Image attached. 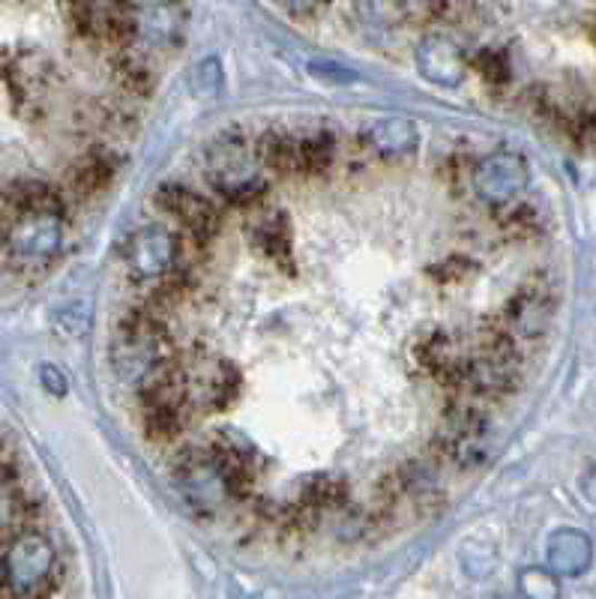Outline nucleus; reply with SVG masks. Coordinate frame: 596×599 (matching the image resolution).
I'll use <instances>...</instances> for the list:
<instances>
[{
  "instance_id": "f257e3e1",
  "label": "nucleus",
  "mask_w": 596,
  "mask_h": 599,
  "mask_svg": "<svg viewBox=\"0 0 596 599\" xmlns=\"http://www.w3.org/2000/svg\"><path fill=\"white\" fill-rule=\"evenodd\" d=\"M60 217H19L3 231L7 264L24 282H37L49 273L60 252Z\"/></svg>"
},
{
  "instance_id": "f03ea898",
  "label": "nucleus",
  "mask_w": 596,
  "mask_h": 599,
  "mask_svg": "<svg viewBox=\"0 0 596 599\" xmlns=\"http://www.w3.org/2000/svg\"><path fill=\"white\" fill-rule=\"evenodd\" d=\"M0 79L7 84V93L12 99V109L19 111V118L37 120L46 114V93L51 90L54 79V63L42 51L19 49L0 67Z\"/></svg>"
},
{
  "instance_id": "7ed1b4c3",
  "label": "nucleus",
  "mask_w": 596,
  "mask_h": 599,
  "mask_svg": "<svg viewBox=\"0 0 596 599\" xmlns=\"http://www.w3.org/2000/svg\"><path fill=\"white\" fill-rule=\"evenodd\" d=\"M255 150L246 148L244 136H222L210 150V180L231 204H255L265 196V180L252 171Z\"/></svg>"
},
{
  "instance_id": "20e7f679",
  "label": "nucleus",
  "mask_w": 596,
  "mask_h": 599,
  "mask_svg": "<svg viewBox=\"0 0 596 599\" xmlns=\"http://www.w3.org/2000/svg\"><path fill=\"white\" fill-rule=\"evenodd\" d=\"M3 585L21 599L40 597L49 588L51 570H54V549L42 533H21L3 551Z\"/></svg>"
},
{
  "instance_id": "39448f33",
  "label": "nucleus",
  "mask_w": 596,
  "mask_h": 599,
  "mask_svg": "<svg viewBox=\"0 0 596 599\" xmlns=\"http://www.w3.org/2000/svg\"><path fill=\"white\" fill-rule=\"evenodd\" d=\"M175 480L180 495L198 512L216 510L226 498H231L226 477L219 471V465L210 456V450H192L189 447V450L180 452L175 462Z\"/></svg>"
},
{
  "instance_id": "423d86ee",
  "label": "nucleus",
  "mask_w": 596,
  "mask_h": 599,
  "mask_svg": "<svg viewBox=\"0 0 596 599\" xmlns=\"http://www.w3.org/2000/svg\"><path fill=\"white\" fill-rule=\"evenodd\" d=\"M153 201H157L162 213L180 222L186 234L210 240L216 234V228H219V210L207 198H201L192 189L180 187V183H162Z\"/></svg>"
},
{
  "instance_id": "0eeeda50",
  "label": "nucleus",
  "mask_w": 596,
  "mask_h": 599,
  "mask_svg": "<svg viewBox=\"0 0 596 599\" xmlns=\"http://www.w3.org/2000/svg\"><path fill=\"white\" fill-rule=\"evenodd\" d=\"M555 315V300H552V286L539 282L537 276L528 279L522 291L504 309V325L513 336H543L552 325Z\"/></svg>"
},
{
  "instance_id": "6e6552de",
  "label": "nucleus",
  "mask_w": 596,
  "mask_h": 599,
  "mask_svg": "<svg viewBox=\"0 0 596 599\" xmlns=\"http://www.w3.org/2000/svg\"><path fill=\"white\" fill-rule=\"evenodd\" d=\"M468 360L470 357L461 355L459 342L444 330L423 336L420 345H417V363L435 381H440L444 387H453V390H461L468 383Z\"/></svg>"
},
{
  "instance_id": "1a4fd4ad",
  "label": "nucleus",
  "mask_w": 596,
  "mask_h": 599,
  "mask_svg": "<svg viewBox=\"0 0 596 599\" xmlns=\"http://www.w3.org/2000/svg\"><path fill=\"white\" fill-rule=\"evenodd\" d=\"M474 183H477V192L483 201L500 207L513 201L525 189L528 168H525L522 157H516V153H495V157H489L477 168Z\"/></svg>"
},
{
  "instance_id": "9d476101",
  "label": "nucleus",
  "mask_w": 596,
  "mask_h": 599,
  "mask_svg": "<svg viewBox=\"0 0 596 599\" xmlns=\"http://www.w3.org/2000/svg\"><path fill=\"white\" fill-rule=\"evenodd\" d=\"M175 234H168L166 228H141L129 237L127 264L132 267V273L150 282L175 270Z\"/></svg>"
},
{
  "instance_id": "9b49d317",
  "label": "nucleus",
  "mask_w": 596,
  "mask_h": 599,
  "mask_svg": "<svg viewBox=\"0 0 596 599\" xmlns=\"http://www.w3.org/2000/svg\"><path fill=\"white\" fill-rule=\"evenodd\" d=\"M138 399L141 411H180L183 413L189 393H186L183 366L175 357L166 363L153 366L150 372L138 381Z\"/></svg>"
},
{
  "instance_id": "f8f14e48",
  "label": "nucleus",
  "mask_w": 596,
  "mask_h": 599,
  "mask_svg": "<svg viewBox=\"0 0 596 599\" xmlns=\"http://www.w3.org/2000/svg\"><path fill=\"white\" fill-rule=\"evenodd\" d=\"M0 207L12 219L19 217H60L67 210V201L58 187L42 183V180H16L0 192Z\"/></svg>"
},
{
  "instance_id": "ddd939ff",
  "label": "nucleus",
  "mask_w": 596,
  "mask_h": 599,
  "mask_svg": "<svg viewBox=\"0 0 596 599\" xmlns=\"http://www.w3.org/2000/svg\"><path fill=\"white\" fill-rule=\"evenodd\" d=\"M417 63H420L423 76L435 84H459L465 79V58L456 42L447 37H429L417 51Z\"/></svg>"
},
{
  "instance_id": "4468645a",
  "label": "nucleus",
  "mask_w": 596,
  "mask_h": 599,
  "mask_svg": "<svg viewBox=\"0 0 596 599\" xmlns=\"http://www.w3.org/2000/svg\"><path fill=\"white\" fill-rule=\"evenodd\" d=\"M594 549L582 531L564 528L548 540V567L555 576H582L590 567Z\"/></svg>"
},
{
  "instance_id": "2eb2a0df",
  "label": "nucleus",
  "mask_w": 596,
  "mask_h": 599,
  "mask_svg": "<svg viewBox=\"0 0 596 599\" xmlns=\"http://www.w3.org/2000/svg\"><path fill=\"white\" fill-rule=\"evenodd\" d=\"M138 37V0H115L99 10L97 40L111 49H129Z\"/></svg>"
},
{
  "instance_id": "dca6fc26",
  "label": "nucleus",
  "mask_w": 596,
  "mask_h": 599,
  "mask_svg": "<svg viewBox=\"0 0 596 599\" xmlns=\"http://www.w3.org/2000/svg\"><path fill=\"white\" fill-rule=\"evenodd\" d=\"M255 157L282 178L300 174V141L288 132H265L255 144Z\"/></svg>"
},
{
  "instance_id": "f3484780",
  "label": "nucleus",
  "mask_w": 596,
  "mask_h": 599,
  "mask_svg": "<svg viewBox=\"0 0 596 599\" xmlns=\"http://www.w3.org/2000/svg\"><path fill=\"white\" fill-rule=\"evenodd\" d=\"M111 180H115V162H111L108 153L97 150V153H88V157L79 159V162L72 166V171H69L67 178V187L72 196L90 198L97 196V192H102Z\"/></svg>"
},
{
  "instance_id": "a211bd4d",
  "label": "nucleus",
  "mask_w": 596,
  "mask_h": 599,
  "mask_svg": "<svg viewBox=\"0 0 596 599\" xmlns=\"http://www.w3.org/2000/svg\"><path fill=\"white\" fill-rule=\"evenodd\" d=\"M111 76H115V84H118L127 97H150L153 88H157V76L141 54L136 51H118L115 60H111Z\"/></svg>"
},
{
  "instance_id": "6ab92c4d",
  "label": "nucleus",
  "mask_w": 596,
  "mask_h": 599,
  "mask_svg": "<svg viewBox=\"0 0 596 599\" xmlns=\"http://www.w3.org/2000/svg\"><path fill=\"white\" fill-rule=\"evenodd\" d=\"M255 240L282 270H291V226L279 210H270L255 222Z\"/></svg>"
},
{
  "instance_id": "aec40b11",
  "label": "nucleus",
  "mask_w": 596,
  "mask_h": 599,
  "mask_svg": "<svg viewBox=\"0 0 596 599\" xmlns=\"http://www.w3.org/2000/svg\"><path fill=\"white\" fill-rule=\"evenodd\" d=\"M339 162V138L330 132H315L300 141V174L321 178Z\"/></svg>"
},
{
  "instance_id": "412c9836",
  "label": "nucleus",
  "mask_w": 596,
  "mask_h": 599,
  "mask_svg": "<svg viewBox=\"0 0 596 599\" xmlns=\"http://www.w3.org/2000/svg\"><path fill=\"white\" fill-rule=\"evenodd\" d=\"M366 144L371 150H378L384 157H401L417 144V132L408 120H381L378 127L371 129V136L366 138Z\"/></svg>"
},
{
  "instance_id": "4be33fe9",
  "label": "nucleus",
  "mask_w": 596,
  "mask_h": 599,
  "mask_svg": "<svg viewBox=\"0 0 596 599\" xmlns=\"http://www.w3.org/2000/svg\"><path fill=\"white\" fill-rule=\"evenodd\" d=\"M348 501V486H345L339 477H330V473H321V477H312L306 482L304 491H300V501L306 510L321 512V510H336Z\"/></svg>"
},
{
  "instance_id": "5701e85b",
  "label": "nucleus",
  "mask_w": 596,
  "mask_h": 599,
  "mask_svg": "<svg viewBox=\"0 0 596 599\" xmlns=\"http://www.w3.org/2000/svg\"><path fill=\"white\" fill-rule=\"evenodd\" d=\"M60 19L76 40H97L99 7L93 0H60Z\"/></svg>"
},
{
  "instance_id": "b1692460",
  "label": "nucleus",
  "mask_w": 596,
  "mask_h": 599,
  "mask_svg": "<svg viewBox=\"0 0 596 599\" xmlns=\"http://www.w3.org/2000/svg\"><path fill=\"white\" fill-rule=\"evenodd\" d=\"M354 7L360 12V19H366L369 24L390 28V24H399V21L408 19L411 0H354Z\"/></svg>"
},
{
  "instance_id": "393cba45",
  "label": "nucleus",
  "mask_w": 596,
  "mask_h": 599,
  "mask_svg": "<svg viewBox=\"0 0 596 599\" xmlns=\"http://www.w3.org/2000/svg\"><path fill=\"white\" fill-rule=\"evenodd\" d=\"M141 422L153 443H175L180 435V411H141Z\"/></svg>"
},
{
  "instance_id": "a878e982",
  "label": "nucleus",
  "mask_w": 596,
  "mask_h": 599,
  "mask_svg": "<svg viewBox=\"0 0 596 599\" xmlns=\"http://www.w3.org/2000/svg\"><path fill=\"white\" fill-rule=\"evenodd\" d=\"M474 67H477L479 79L486 81L489 88H504V84H509V60L504 51H495V49H486L479 51L477 60H474Z\"/></svg>"
},
{
  "instance_id": "bb28decb",
  "label": "nucleus",
  "mask_w": 596,
  "mask_h": 599,
  "mask_svg": "<svg viewBox=\"0 0 596 599\" xmlns=\"http://www.w3.org/2000/svg\"><path fill=\"white\" fill-rule=\"evenodd\" d=\"M518 588L528 599H557L560 597V585L557 576L548 570H525L518 579Z\"/></svg>"
},
{
  "instance_id": "cd10ccee",
  "label": "nucleus",
  "mask_w": 596,
  "mask_h": 599,
  "mask_svg": "<svg viewBox=\"0 0 596 599\" xmlns=\"http://www.w3.org/2000/svg\"><path fill=\"white\" fill-rule=\"evenodd\" d=\"M431 276L438 279L440 286H461V282H468L470 276H477V264L468 261V258L450 256L444 258L438 267H431Z\"/></svg>"
},
{
  "instance_id": "c85d7f7f",
  "label": "nucleus",
  "mask_w": 596,
  "mask_h": 599,
  "mask_svg": "<svg viewBox=\"0 0 596 599\" xmlns=\"http://www.w3.org/2000/svg\"><path fill=\"white\" fill-rule=\"evenodd\" d=\"M474 0H423V7L435 21H461Z\"/></svg>"
},
{
  "instance_id": "c756f323",
  "label": "nucleus",
  "mask_w": 596,
  "mask_h": 599,
  "mask_svg": "<svg viewBox=\"0 0 596 599\" xmlns=\"http://www.w3.org/2000/svg\"><path fill=\"white\" fill-rule=\"evenodd\" d=\"M504 228L513 231L516 237H528L534 231V210L530 207H516L509 210L507 219H504Z\"/></svg>"
},
{
  "instance_id": "7c9ffc66",
  "label": "nucleus",
  "mask_w": 596,
  "mask_h": 599,
  "mask_svg": "<svg viewBox=\"0 0 596 599\" xmlns=\"http://www.w3.org/2000/svg\"><path fill=\"white\" fill-rule=\"evenodd\" d=\"M318 3H330V0H318Z\"/></svg>"
}]
</instances>
